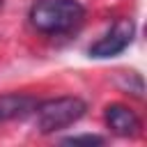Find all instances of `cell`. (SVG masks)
<instances>
[{
  "label": "cell",
  "mask_w": 147,
  "mask_h": 147,
  "mask_svg": "<svg viewBox=\"0 0 147 147\" xmlns=\"http://www.w3.org/2000/svg\"><path fill=\"white\" fill-rule=\"evenodd\" d=\"M85 18L78 0H37L30 7V23L44 34H64L76 30Z\"/></svg>",
  "instance_id": "cell-1"
},
{
  "label": "cell",
  "mask_w": 147,
  "mask_h": 147,
  "mask_svg": "<svg viewBox=\"0 0 147 147\" xmlns=\"http://www.w3.org/2000/svg\"><path fill=\"white\" fill-rule=\"evenodd\" d=\"M87 110V103L80 96H57L37 103V129L41 133H55L60 129H67L76 124Z\"/></svg>",
  "instance_id": "cell-2"
},
{
  "label": "cell",
  "mask_w": 147,
  "mask_h": 147,
  "mask_svg": "<svg viewBox=\"0 0 147 147\" xmlns=\"http://www.w3.org/2000/svg\"><path fill=\"white\" fill-rule=\"evenodd\" d=\"M133 32H136V25H133L131 18H117L113 23V28L87 48V53L92 57H113V55H119L133 41Z\"/></svg>",
  "instance_id": "cell-3"
},
{
  "label": "cell",
  "mask_w": 147,
  "mask_h": 147,
  "mask_svg": "<svg viewBox=\"0 0 147 147\" xmlns=\"http://www.w3.org/2000/svg\"><path fill=\"white\" fill-rule=\"evenodd\" d=\"M106 124L108 129L119 136V138H133L140 133L142 124H140V117L136 115V110H131L129 106L124 103H110L106 108Z\"/></svg>",
  "instance_id": "cell-4"
},
{
  "label": "cell",
  "mask_w": 147,
  "mask_h": 147,
  "mask_svg": "<svg viewBox=\"0 0 147 147\" xmlns=\"http://www.w3.org/2000/svg\"><path fill=\"white\" fill-rule=\"evenodd\" d=\"M37 103L39 101L30 94H18V92L0 94V124L11 119H23L25 115L34 113Z\"/></svg>",
  "instance_id": "cell-5"
},
{
  "label": "cell",
  "mask_w": 147,
  "mask_h": 147,
  "mask_svg": "<svg viewBox=\"0 0 147 147\" xmlns=\"http://www.w3.org/2000/svg\"><path fill=\"white\" fill-rule=\"evenodd\" d=\"M64 145H103L101 136H92V133H80V136H71L62 140Z\"/></svg>",
  "instance_id": "cell-6"
}]
</instances>
